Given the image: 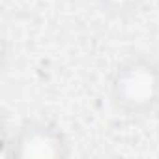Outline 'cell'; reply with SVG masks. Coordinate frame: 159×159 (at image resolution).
I'll list each match as a JSON object with an SVG mask.
<instances>
[{
	"mask_svg": "<svg viewBox=\"0 0 159 159\" xmlns=\"http://www.w3.org/2000/svg\"><path fill=\"white\" fill-rule=\"evenodd\" d=\"M111 96L114 105L133 116L159 109V64L146 56L124 60L112 73Z\"/></svg>",
	"mask_w": 159,
	"mask_h": 159,
	"instance_id": "cell-1",
	"label": "cell"
},
{
	"mask_svg": "<svg viewBox=\"0 0 159 159\" xmlns=\"http://www.w3.org/2000/svg\"><path fill=\"white\" fill-rule=\"evenodd\" d=\"M6 155L10 159H66L69 142L56 125L30 120L13 133L6 144Z\"/></svg>",
	"mask_w": 159,
	"mask_h": 159,
	"instance_id": "cell-2",
	"label": "cell"
},
{
	"mask_svg": "<svg viewBox=\"0 0 159 159\" xmlns=\"http://www.w3.org/2000/svg\"><path fill=\"white\" fill-rule=\"evenodd\" d=\"M98 4L111 15H125L135 11L142 4V0H98Z\"/></svg>",
	"mask_w": 159,
	"mask_h": 159,
	"instance_id": "cell-3",
	"label": "cell"
},
{
	"mask_svg": "<svg viewBox=\"0 0 159 159\" xmlns=\"http://www.w3.org/2000/svg\"><path fill=\"white\" fill-rule=\"evenodd\" d=\"M155 2H157V6H159V0H155Z\"/></svg>",
	"mask_w": 159,
	"mask_h": 159,
	"instance_id": "cell-4",
	"label": "cell"
}]
</instances>
